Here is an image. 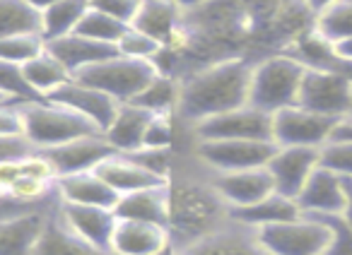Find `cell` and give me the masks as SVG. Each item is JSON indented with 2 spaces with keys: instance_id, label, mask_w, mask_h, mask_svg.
<instances>
[{
  "instance_id": "cell-1",
  "label": "cell",
  "mask_w": 352,
  "mask_h": 255,
  "mask_svg": "<svg viewBox=\"0 0 352 255\" xmlns=\"http://www.w3.org/2000/svg\"><path fill=\"white\" fill-rule=\"evenodd\" d=\"M251 70L241 60H227V63L212 65L182 87L179 108L188 121H206V118L220 116V113L234 111L249 104V84Z\"/></svg>"
},
{
  "instance_id": "cell-2",
  "label": "cell",
  "mask_w": 352,
  "mask_h": 255,
  "mask_svg": "<svg viewBox=\"0 0 352 255\" xmlns=\"http://www.w3.org/2000/svg\"><path fill=\"white\" fill-rule=\"evenodd\" d=\"M307 65L289 56H275L251 70L249 106L270 113L297 106Z\"/></svg>"
},
{
  "instance_id": "cell-3",
  "label": "cell",
  "mask_w": 352,
  "mask_h": 255,
  "mask_svg": "<svg viewBox=\"0 0 352 255\" xmlns=\"http://www.w3.org/2000/svg\"><path fill=\"white\" fill-rule=\"evenodd\" d=\"M22 118H25V140L36 152L99 133L82 116L49 101V99L22 104Z\"/></svg>"
},
{
  "instance_id": "cell-4",
  "label": "cell",
  "mask_w": 352,
  "mask_h": 255,
  "mask_svg": "<svg viewBox=\"0 0 352 255\" xmlns=\"http://www.w3.org/2000/svg\"><path fill=\"white\" fill-rule=\"evenodd\" d=\"M225 207L215 188L208 191L201 183H176L169 186V229L193 241L217 229Z\"/></svg>"
},
{
  "instance_id": "cell-5",
  "label": "cell",
  "mask_w": 352,
  "mask_h": 255,
  "mask_svg": "<svg viewBox=\"0 0 352 255\" xmlns=\"http://www.w3.org/2000/svg\"><path fill=\"white\" fill-rule=\"evenodd\" d=\"M157 73L160 70L150 60L126 58V56L118 53L113 58L80 70L73 77L78 82L87 84V87H94L99 92L109 94L118 104H131Z\"/></svg>"
},
{
  "instance_id": "cell-6",
  "label": "cell",
  "mask_w": 352,
  "mask_h": 255,
  "mask_svg": "<svg viewBox=\"0 0 352 255\" xmlns=\"http://www.w3.org/2000/svg\"><path fill=\"white\" fill-rule=\"evenodd\" d=\"M297 106L336 121H345L352 113V77L338 70L307 68Z\"/></svg>"
},
{
  "instance_id": "cell-7",
  "label": "cell",
  "mask_w": 352,
  "mask_h": 255,
  "mask_svg": "<svg viewBox=\"0 0 352 255\" xmlns=\"http://www.w3.org/2000/svg\"><path fill=\"white\" fill-rule=\"evenodd\" d=\"M256 234L265 255H326L331 243V229L309 215H302L294 221L263 226Z\"/></svg>"
},
{
  "instance_id": "cell-8",
  "label": "cell",
  "mask_w": 352,
  "mask_h": 255,
  "mask_svg": "<svg viewBox=\"0 0 352 255\" xmlns=\"http://www.w3.org/2000/svg\"><path fill=\"white\" fill-rule=\"evenodd\" d=\"M278 145L273 140H198V159L215 173L261 169L270 162Z\"/></svg>"
},
{
  "instance_id": "cell-9",
  "label": "cell",
  "mask_w": 352,
  "mask_h": 255,
  "mask_svg": "<svg viewBox=\"0 0 352 255\" xmlns=\"http://www.w3.org/2000/svg\"><path fill=\"white\" fill-rule=\"evenodd\" d=\"M340 121L307 111L302 106H289L273 113V143L278 147H316L321 149L336 133Z\"/></svg>"
},
{
  "instance_id": "cell-10",
  "label": "cell",
  "mask_w": 352,
  "mask_h": 255,
  "mask_svg": "<svg viewBox=\"0 0 352 255\" xmlns=\"http://www.w3.org/2000/svg\"><path fill=\"white\" fill-rule=\"evenodd\" d=\"M198 140H273V116L261 108L241 106L196 123Z\"/></svg>"
},
{
  "instance_id": "cell-11",
  "label": "cell",
  "mask_w": 352,
  "mask_h": 255,
  "mask_svg": "<svg viewBox=\"0 0 352 255\" xmlns=\"http://www.w3.org/2000/svg\"><path fill=\"white\" fill-rule=\"evenodd\" d=\"M49 101L58 104L63 108H70L78 116H82L85 121H89L99 133H104L109 125H111L113 116H116L118 106L121 104L116 99H111L109 94L99 92L94 87H87V84L78 82V80H70L63 87H58L54 94H49Z\"/></svg>"
},
{
  "instance_id": "cell-12",
  "label": "cell",
  "mask_w": 352,
  "mask_h": 255,
  "mask_svg": "<svg viewBox=\"0 0 352 255\" xmlns=\"http://www.w3.org/2000/svg\"><path fill=\"white\" fill-rule=\"evenodd\" d=\"M49 164L54 167L56 176H73V173H85V171H94L104 159H109L113 152L111 145L104 140L102 133L97 135H85L78 138L73 143L58 145V147H49V149H39Z\"/></svg>"
},
{
  "instance_id": "cell-13",
  "label": "cell",
  "mask_w": 352,
  "mask_h": 255,
  "mask_svg": "<svg viewBox=\"0 0 352 255\" xmlns=\"http://www.w3.org/2000/svg\"><path fill=\"white\" fill-rule=\"evenodd\" d=\"M318 167L316 147H278L270 162L265 164L273 178L275 193L297 200L299 191L309 181L311 171Z\"/></svg>"
},
{
  "instance_id": "cell-14",
  "label": "cell",
  "mask_w": 352,
  "mask_h": 255,
  "mask_svg": "<svg viewBox=\"0 0 352 255\" xmlns=\"http://www.w3.org/2000/svg\"><path fill=\"white\" fill-rule=\"evenodd\" d=\"M179 255H265V250L256 229L234 221L232 226H217L188 241Z\"/></svg>"
},
{
  "instance_id": "cell-15",
  "label": "cell",
  "mask_w": 352,
  "mask_h": 255,
  "mask_svg": "<svg viewBox=\"0 0 352 255\" xmlns=\"http://www.w3.org/2000/svg\"><path fill=\"white\" fill-rule=\"evenodd\" d=\"M58 215L73 234L82 241L97 245L102 250H111L113 229H116V212L109 207H92V205H70L58 202Z\"/></svg>"
},
{
  "instance_id": "cell-16",
  "label": "cell",
  "mask_w": 352,
  "mask_h": 255,
  "mask_svg": "<svg viewBox=\"0 0 352 255\" xmlns=\"http://www.w3.org/2000/svg\"><path fill=\"white\" fill-rule=\"evenodd\" d=\"M212 188H215L217 195L222 197L227 210H232V207L254 205V202L268 197L270 193H275L273 178H270V173L265 167L244 169V171L215 173Z\"/></svg>"
},
{
  "instance_id": "cell-17",
  "label": "cell",
  "mask_w": 352,
  "mask_h": 255,
  "mask_svg": "<svg viewBox=\"0 0 352 255\" xmlns=\"http://www.w3.org/2000/svg\"><path fill=\"white\" fill-rule=\"evenodd\" d=\"M345 202V178L323 167L314 169L309 181L304 183V188L297 195V205L302 215H342Z\"/></svg>"
},
{
  "instance_id": "cell-18",
  "label": "cell",
  "mask_w": 352,
  "mask_h": 255,
  "mask_svg": "<svg viewBox=\"0 0 352 255\" xmlns=\"http://www.w3.org/2000/svg\"><path fill=\"white\" fill-rule=\"evenodd\" d=\"M113 255H171L169 229L147 221L118 219L111 239Z\"/></svg>"
},
{
  "instance_id": "cell-19",
  "label": "cell",
  "mask_w": 352,
  "mask_h": 255,
  "mask_svg": "<svg viewBox=\"0 0 352 255\" xmlns=\"http://www.w3.org/2000/svg\"><path fill=\"white\" fill-rule=\"evenodd\" d=\"M46 51H49L54 58H58L63 63V68L70 75H78L80 70L89 68V65H97L102 60H109L113 56H118V49L111 44H99L87 36L80 34H68L60 36V39L46 41Z\"/></svg>"
},
{
  "instance_id": "cell-20",
  "label": "cell",
  "mask_w": 352,
  "mask_h": 255,
  "mask_svg": "<svg viewBox=\"0 0 352 255\" xmlns=\"http://www.w3.org/2000/svg\"><path fill=\"white\" fill-rule=\"evenodd\" d=\"M113 212H116L118 219L147 221V224L169 229V183L121 195Z\"/></svg>"
},
{
  "instance_id": "cell-21",
  "label": "cell",
  "mask_w": 352,
  "mask_h": 255,
  "mask_svg": "<svg viewBox=\"0 0 352 255\" xmlns=\"http://www.w3.org/2000/svg\"><path fill=\"white\" fill-rule=\"evenodd\" d=\"M152 116L155 113L145 111V108L135 106V104H121L111 125L102 133L104 140L118 154L138 152V149H142V140H145V130L150 125Z\"/></svg>"
},
{
  "instance_id": "cell-22",
  "label": "cell",
  "mask_w": 352,
  "mask_h": 255,
  "mask_svg": "<svg viewBox=\"0 0 352 255\" xmlns=\"http://www.w3.org/2000/svg\"><path fill=\"white\" fill-rule=\"evenodd\" d=\"M34 255H113L111 250H102L97 245L82 241L78 234L65 226L58 215V205L44 219V229L34 245Z\"/></svg>"
},
{
  "instance_id": "cell-23",
  "label": "cell",
  "mask_w": 352,
  "mask_h": 255,
  "mask_svg": "<svg viewBox=\"0 0 352 255\" xmlns=\"http://www.w3.org/2000/svg\"><path fill=\"white\" fill-rule=\"evenodd\" d=\"M56 193L60 202L70 205H92V207H109L113 210L118 202V193L102 181L94 171L73 173V176L56 178Z\"/></svg>"
},
{
  "instance_id": "cell-24",
  "label": "cell",
  "mask_w": 352,
  "mask_h": 255,
  "mask_svg": "<svg viewBox=\"0 0 352 255\" xmlns=\"http://www.w3.org/2000/svg\"><path fill=\"white\" fill-rule=\"evenodd\" d=\"M99 178H102L107 186H111L118 195H128V193L142 191V188L152 186H164V178L155 176L147 169H142L138 162H133L128 154H111L109 159H104L97 169H94Z\"/></svg>"
},
{
  "instance_id": "cell-25",
  "label": "cell",
  "mask_w": 352,
  "mask_h": 255,
  "mask_svg": "<svg viewBox=\"0 0 352 255\" xmlns=\"http://www.w3.org/2000/svg\"><path fill=\"white\" fill-rule=\"evenodd\" d=\"M227 215H230L232 221H239V224L258 231V229H263V226L299 219L302 210H299L297 200H292V197H285V195H280V193H270L268 197L254 202V205L232 207Z\"/></svg>"
},
{
  "instance_id": "cell-26",
  "label": "cell",
  "mask_w": 352,
  "mask_h": 255,
  "mask_svg": "<svg viewBox=\"0 0 352 255\" xmlns=\"http://www.w3.org/2000/svg\"><path fill=\"white\" fill-rule=\"evenodd\" d=\"M46 215L49 212H34L0 221V255H34V245L44 229Z\"/></svg>"
},
{
  "instance_id": "cell-27",
  "label": "cell",
  "mask_w": 352,
  "mask_h": 255,
  "mask_svg": "<svg viewBox=\"0 0 352 255\" xmlns=\"http://www.w3.org/2000/svg\"><path fill=\"white\" fill-rule=\"evenodd\" d=\"M176 25H179V5L174 0H140L135 20L131 22V27L145 32L162 46L174 36Z\"/></svg>"
},
{
  "instance_id": "cell-28",
  "label": "cell",
  "mask_w": 352,
  "mask_h": 255,
  "mask_svg": "<svg viewBox=\"0 0 352 255\" xmlns=\"http://www.w3.org/2000/svg\"><path fill=\"white\" fill-rule=\"evenodd\" d=\"M87 10L89 0H58L51 8H46L41 12V36H44V41L73 34Z\"/></svg>"
},
{
  "instance_id": "cell-29",
  "label": "cell",
  "mask_w": 352,
  "mask_h": 255,
  "mask_svg": "<svg viewBox=\"0 0 352 255\" xmlns=\"http://www.w3.org/2000/svg\"><path fill=\"white\" fill-rule=\"evenodd\" d=\"M22 73H25L30 87L34 89L41 99H46L49 94H54L56 89L63 87L65 82L73 80V75L63 68V63H60L58 58H54L49 51H44V53H39L36 58H32L30 63L22 65Z\"/></svg>"
},
{
  "instance_id": "cell-30",
  "label": "cell",
  "mask_w": 352,
  "mask_h": 255,
  "mask_svg": "<svg viewBox=\"0 0 352 255\" xmlns=\"http://www.w3.org/2000/svg\"><path fill=\"white\" fill-rule=\"evenodd\" d=\"M179 97H182V87L171 77L157 73L131 104L157 116V113H171L174 108H179Z\"/></svg>"
},
{
  "instance_id": "cell-31",
  "label": "cell",
  "mask_w": 352,
  "mask_h": 255,
  "mask_svg": "<svg viewBox=\"0 0 352 255\" xmlns=\"http://www.w3.org/2000/svg\"><path fill=\"white\" fill-rule=\"evenodd\" d=\"M15 34H41V12L25 0H0V39Z\"/></svg>"
},
{
  "instance_id": "cell-32",
  "label": "cell",
  "mask_w": 352,
  "mask_h": 255,
  "mask_svg": "<svg viewBox=\"0 0 352 255\" xmlns=\"http://www.w3.org/2000/svg\"><path fill=\"white\" fill-rule=\"evenodd\" d=\"M318 36L328 44H340L352 39V0H340L333 8L323 10L316 20Z\"/></svg>"
},
{
  "instance_id": "cell-33",
  "label": "cell",
  "mask_w": 352,
  "mask_h": 255,
  "mask_svg": "<svg viewBox=\"0 0 352 255\" xmlns=\"http://www.w3.org/2000/svg\"><path fill=\"white\" fill-rule=\"evenodd\" d=\"M126 29H128V25H123V22H118V20H113V17H109V15H104V12L92 10V8H89V10L85 12L82 20H80L75 34L87 36V39L99 41V44L116 46L118 39L126 34Z\"/></svg>"
},
{
  "instance_id": "cell-34",
  "label": "cell",
  "mask_w": 352,
  "mask_h": 255,
  "mask_svg": "<svg viewBox=\"0 0 352 255\" xmlns=\"http://www.w3.org/2000/svg\"><path fill=\"white\" fill-rule=\"evenodd\" d=\"M44 51L46 41L41 34H15L0 39V60H6V63L25 65Z\"/></svg>"
},
{
  "instance_id": "cell-35",
  "label": "cell",
  "mask_w": 352,
  "mask_h": 255,
  "mask_svg": "<svg viewBox=\"0 0 352 255\" xmlns=\"http://www.w3.org/2000/svg\"><path fill=\"white\" fill-rule=\"evenodd\" d=\"M0 94L15 104L41 101V97L27 82L25 73H22V65L6 63V60H0Z\"/></svg>"
},
{
  "instance_id": "cell-36",
  "label": "cell",
  "mask_w": 352,
  "mask_h": 255,
  "mask_svg": "<svg viewBox=\"0 0 352 255\" xmlns=\"http://www.w3.org/2000/svg\"><path fill=\"white\" fill-rule=\"evenodd\" d=\"M318 167L352 181V140L331 138L318 149Z\"/></svg>"
},
{
  "instance_id": "cell-37",
  "label": "cell",
  "mask_w": 352,
  "mask_h": 255,
  "mask_svg": "<svg viewBox=\"0 0 352 255\" xmlns=\"http://www.w3.org/2000/svg\"><path fill=\"white\" fill-rule=\"evenodd\" d=\"M118 53L126 56V58H138V60H150L155 56H160L162 51V44L152 36H147L145 32H138L135 27H128L126 34L118 39L116 44Z\"/></svg>"
},
{
  "instance_id": "cell-38",
  "label": "cell",
  "mask_w": 352,
  "mask_h": 255,
  "mask_svg": "<svg viewBox=\"0 0 352 255\" xmlns=\"http://www.w3.org/2000/svg\"><path fill=\"white\" fill-rule=\"evenodd\" d=\"M321 219L331 229V243L326 255H352V226L347 224L345 215H309Z\"/></svg>"
},
{
  "instance_id": "cell-39",
  "label": "cell",
  "mask_w": 352,
  "mask_h": 255,
  "mask_svg": "<svg viewBox=\"0 0 352 255\" xmlns=\"http://www.w3.org/2000/svg\"><path fill=\"white\" fill-rule=\"evenodd\" d=\"M171 143H174L171 113H157V116H152L150 125H147V130H145V140H142V147L169 149Z\"/></svg>"
},
{
  "instance_id": "cell-40",
  "label": "cell",
  "mask_w": 352,
  "mask_h": 255,
  "mask_svg": "<svg viewBox=\"0 0 352 255\" xmlns=\"http://www.w3.org/2000/svg\"><path fill=\"white\" fill-rule=\"evenodd\" d=\"M89 8L131 27V22L138 15V8H140V0H89Z\"/></svg>"
},
{
  "instance_id": "cell-41",
  "label": "cell",
  "mask_w": 352,
  "mask_h": 255,
  "mask_svg": "<svg viewBox=\"0 0 352 255\" xmlns=\"http://www.w3.org/2000/svg\"><path fill=\"white\" fill-rule=\"evenodd\" d=\"M128 157L133 162H138L142 169H147L155 176L169 181V149H152V147H142L138 152H131Z\"/></svg>"
},
{
  "instance_id": "cell-42",
  "label": "cell",
  "mask_w": 352,
  "mask_h": 255,
  "mask_svg": "<svg viewBox=\"0 0 352 255\" xmlns=\"http://www.w3.org/2000/svg\"><path fill=\"white\" fill-rule=\"evenodd\" d=\"M0 138H25V118L22 104H0Z\"/></svg>"
},
{
  "instance_id": "cell-43",
  "label": "cell",
  "mask_w": 352,
  "mask_h": 255,
  "mask_svg": "<svg viewBox=\"0 0 352 255\" xmlns=\"http://www.w3.org/2000/svg\"><path fill=\"white\" fill-rule=\"evenodd\" d=\"M30 152H34V147L25 138H0V162L25 157Z\"/></svg>"
},
{
  "instance_id": "cell-44",
  "label": "cell",
  "mask_w": 352,
  "mask_h": 255,
  "mask_svg": "<svg viewBox=\"0 0 352 255\" xmlns=\"http://www.w3.org/2000/svg\"><path fill=\"white\" fill-rule=\"evenodd\" d=\"M333 51H336V56L340 60H345V63H352V39L340 41V44H333Z\"/></svg>"
},
{
  "instance_id": "cell-45",
  "label": "cell",
  "mask_w": 352,
  "mask_h": 255,
  "mask_svg": "<svg viewBox=\"0 0 352 255\" xmlns=\"http://www.w3.org/2000/svg\"><path fill=\"white\" fill-rule=\"evenodd\" d=\"M307 3V8L311 12H316V15H321L323 10H328V8H333L336 3H340V0H304Z\"/></svg>"
},
{
  "instance_id": "cell-46",
  "label": "cell",
  "mask_w": 352,
  "mask_h": 255,
  "mask_svg": "<svg viewBox=\"0 0 352 255\" xmlns=\"http://www.w3.org/2000/svg\"><path fill=\"white\" fill-rule=\"evenodd\" d=\"M333 138H340V140H352V121H340L336 125V133H333Z\"/></svg>"
},
{
  "instance_id": "cell-47",
  "label": "cell",
  "mask_w": 352,
  "mask_h": 255,
  "mask_svg": "<svg viewBox=\"0 0 352 255\" xmlns=\"http://www.w3.org/2000/svg\"><path fill=\"white\" fill-rule=\"evenodd\" d=\"M345 193H347V202H345V210H342V215H345L347 224L352 226V181H347V178H345Z\"/></svg>"
},
{
  "instance_id": "cell-48",
  "label": "cell",
  "mask_w": 352,
  "mask_h": 255,
  "mask_svg": "<svg viewBox=\"0 0 352 255\" xmlns=\"http://www.w3.org/2000/svg\"><path fill=\"white\" fill-rule=\"evenodd\" d=\"M25 3H27L30 8H34L36 12H44L46 8H51L54 3H58V0H25Z\"/></svg>"
},
{
  "instance_id": "cell-49",
  "label": "cell",
  "mask_w": 352,
  "mask_h": 255,
  "mask_svg": "<svg viewBox=\"0 0 352 255\" xmlns=\"http://www.w3.org/2000/svg\"><path fill=\"white\" fill-rule=\"evenodd\" d=\"M174 3L179 8H198V5H203L206 0H174Z\"/></svg>"
},
{
  "instance_id": "cell-50",
  "label": "cell",
  "mask_w": 352,
  "mask_h": 255,
  "mask_svg": "<svg viewBox=\"0 0 352 255\" xmlns=\"http://www.w3.org/2000/svg\"><path fill=\"white\" fill-rule=\"evenodd\" d=\"M6 101H10V99H6L3 94H0V104H6Z\"/></svg>"
},
{
  "instance_id": "cell-51",
  "label": "cell",
  "mask_w": 352,
  "mask_h": 255,
  "mask_svg": "<svg viewBox=\"0 0 352 255\" xmlns=\"http://www.w3.org/2000/svg\"><path fill=\"white\" fill-rule=\"evenodd\" d=\"M347 121H352V113H350V118H347Z\"/></svg>"
}]
</instances>
